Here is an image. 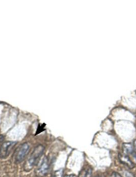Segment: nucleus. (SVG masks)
I'll return each instance as SVG.
<instances>
[{
  "instance_id": "obj_1",
  "label": "nucleus",
  "mask_w": 136,
  "mask_h": 177,
  "mask_svg": "<svg viewBox=\"0 0 136 177\" xmlns=\"http://www.w3.org/2000/svg\"><path fill=\"white\" fill-rule=\"evenodd\" d=\"M45 150V148L43 145H39L36 146L29 156L28 160L25 162L24 164V170L26 172H29L36 165L38 161L41 158Z\"/></svg>"
},
{
  "instance_id": "obj_2",
  "label": "nucleus",
  "mask_w": 136,
  "mask_h": 177,
  "mask_svg": "<svg viewBox=\"0 0 136 177\" xmlns=\"http://www.w3.org/2000/svg\"><path fill=\"white\" fill-rule=\"evenodd\" d=\"M30 150V147L27 143H22L17 148L14 153V160L17 163H20L25 160Z\"/></svg>"
},
{
  "instance_id": "obj_3",
  "label": "nucleus",
  "mask_w": 136,
  "mask_h": 177,
  "mask_svg": "<svg viewBox=\"0 0 136 177\" xmlns=\"http://www.w3.org/2000/svg\"><path fill=\"white\" fill-rule=\"evenodd\" d=\"M50 160L47 156L43 158L37 165L35 175L37 177H44L48 175L50 170Z\"/></svg>"
},
{
  "instance_id": "obj_4",
  "label": "nucleus",
  "mask_w": 136,
  "mask_h": 177,
  "mask_svg": "<svg viewBox=\"0 0 136 177\" xmlns=\"http://www.w3.org/2000/svg\"><path fill=\"white\" fill-rule=\"evenodd\" d=\"M16 144L17 142L12 141H7L3 143L0 147V158L2 159L7 158Z\"/></svg>"
},
{
  "instance_id": "obj_5",
  "label": "nucleus",
  "mask_w": 136,
  "mask_h": 177,
  "mask_svg": "<svg viewBox=\"0 0 136 177\" xmlns=\"http://www.w3.org/2000/svg\"><path fill=\"white\" fill-rule=\"evenodd\" d=\"M123 153L128 155L132 156L134 160V163H136V153L134 150V146L130 143H124L122 145Z\"/></svg>"
},
{
  "instance_id": "obj_6",
  "label": "nucleus",
  "mask_w": 136,
  "mask_h": 177,
  "mask_svg": "<svg viewBox=\"0 0 136 177\" xmlns=\"http://www.w3.org/2000/svg\"><path fill=\"white\" fill-rule=\"evenodd\" d=\"M119 158L120 162L126 165H127L128 167H129L130 169H132L135 167V163L133 162V161L131 160L129 155L124 153H120L119 154Z\"/></svg>"
},
{
  "instance_id": "obj_7",
  "label": "nucleus",
  "mask_w": 136,
  "mask_h": 177,
  "mask_svg": "<svg viewBox=\"0 0 136 177\" xmlns=\"http://www.w3.org/2000/svg\"><path fill=\"white\" fill-rule=\"evenodd\" d=\"M92 169L90 167L85 168L81 170L78 177H91Z\"/></svg>"
},
{
  "instance_id": "obj_8",
  "label": "nucleus",
  "mask_w": 136,
  "mask_h": 177,
  "mask_svg": "<svg viewBox=\"0 0 136 177\" xmlns=\"http://www.w3.org/2000/svg\"><path fill=\"white\" fill-rule=\"evenodd\" d=\"M63 175V170L62 169H60L59 170L55 171L53 172L51 177H62Z\"/></svg>"
},
{
  "instance_id": "obj_9",
  "label": "nucleus",
  "mask_w": 136,
  "mask_h": 177,
  "mask_svg": "<svg viewBox=\"0 0 136 177\" xmlns=\"http://www.w3.org/2000/svg\"><path fill=\"white\" fill-rule=\"evenodd\" d=\"M124 175L126 177H135L132 172H129L128 171H124Z\"/></svg>"
},
{
  "instance_id": "obj_10",
  "label": "nucleus",
  "mask_w": 136,
  "mask_h": 177,
  "mask_svg": "<svg viewBox=\"0 0 136 177\" xmlns=\"http://www.w3.org/2000/svg\"><path fill=\"white\" fill-rule=\"evenodd\" d=\"M111 177H123L121 175L118 173L117 172H113L112 174L111 175Z\"/></svg>"
},
{
  "instance_id": "obj_11",
  "label": "nucleus",
  "mask_w": 136,
  "mask_h": 177,
  "mask_svg": "<svg viewBox=\"0 0 136 177\" xmlns=\"http://www.w3.org/2000/svg\"><path fill=\"white\" fill-rule=\"evenodd\" d=\"M4 138L3 135L0 134V147L1 146V145H2V143H3V141H4Z\"/></svg>"
},
{
  "instance_id": "obj_12",
  "label": "nucleus",
  "mask_w": 136,
  "mask_h": 177,
  "mask_svg": "<svg viewBox=\"0 0 136 177\" xmlns=\"http://www.w3.org/2000/svg\"><path fill=\"white\" fill-rule=\"evenodd\" d=\"M133 146H134L135 152L136 153V139L134 141V143H133Z\"/></svg>"
},
{
  "instance_id": "obj_13",
  "label": "nucleus",
  "mask_w": 136,
  "mask_h": 177,
  "mask_svg": "<svg viewBox=\"0 0 136 177\" xmlns=\"http://www.w3.org/2000/svg\"><path fill=\"white\" fill-rule=\"evenodd\" d=\"M65 177H77L76 176L74 175H67V176H65Z\"/></svg>"
},
{
  "instance_id": "obj_14",
  "label": "nucleus",
  "mask_w": 136,
  "mask_h": 177,
  "mask_svg": "<svg viewBox=\"0 0 136 177\" xmlns=\"http://www.w3.org/2000/svg\"><path fill=\"white\" fill-rule=\"evenodd\" d=\"M100 177V176H97V177Z\"/></svg>"
}]
</instances>
